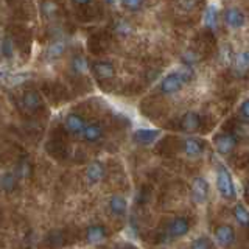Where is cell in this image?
Masks as SVG:
<instances>
[{"label":"cell","mask_w":249,"mask_h":249,"mask_svg":"<svg viewBox=\"0 0 249 249\" xmlns=\"http://www.w3.org/2000/svg\"><path fill=\"white\" fill-rule=\"evenodd\" d=\"M216 190L221 195V198L228 199V201L237 196L235 185H233V181L229 175V171L224 165H218V168H216Z\"/></svg>","instance_id":"obj_2"},{"label":"cell","mask_w":249,"mask_h":249,"mask_svg":"<svg viewBox=\"0 0 249 249\" xmlns=\"http://www.w3.org/2000/svg\"><path fill=\"white\" fill-rule=\"evenodd\" d=\"M218 11H216V8L213 5H210L206 13H204V25L210 30H215L218 27Z\"/></svg>","instance_id":"obj_24"},{"label":"cell","mask_w":249,"mask_h":249,"mask_svg":"<svg viewBox=\"0 0 249 249\" xmlns=\"http://www.w3.org/2000/svg\"><path fill=\"white\" fill-rule=\"evenodd\" d=\"M240 115L243 117L245 122H249V98L241 103V106H240Z\"/></svg>","instance_id":"obj_31"},{"label":"cell","mask_w":249,"mask_h":249,"mask_svg":"<svg viewBox=\"0 0 249 249\" xmlns=\"http://www.w3.org/2000/svg\"><path fill=\"white\" fill-rule=\"evenodd\" d=\"M193 69L189 66H184L179 70H175L168 75L163 76V80L160 81V92L163 95H175L179 90H182V88L193 80Z\"/></svg>","instance_id":"obj_1"},{"label":"cell","mask_w":249,"mask_h":249,"mask_svg":"<svg viewBox=\"0 0 249 249\" xmlns=\"http://www.w3.org/2000/svg\"><path fill=\"white\" fill-rule=\"evenodd\" d=\"M14 173H16V176L20 178V179H27V178L31 176V173H33V167H31V163L27 159H22L18 163V167H16Z\"/></svg>","instance_id":"obj_25"},{"label":"cell","mask_w":249,"mask_h":249,"mask_svg":"<svg viewBox=\"0 0 249 249\" xmlns=\"http://www.w3.org/2000/svg\"><path fill=\"white\" fill-rule=\"evenodd\" d=\"M213 237L215 241L221 248H231L235 241V232H233V228L229 224H220L216 226L213 231Z\"/></svg>","instance_id":"obj_7"},{"label":"cell","mask_w":249,"mask_h":249,"mask_svg":"<svg viewBox=\"0 0 249 249\" xmlns=\"http://www.w3.org/2000/svg\"><path fill=\"white\" fill-rule=\"evenodd\" d=\"M223 18H224V23L229 28L238 30V28H243L246 25V16L243 11L240 10V8H235V6L228 8V10L224 11Z\"/></svg>","instance_id":"obj_8"},{"label":"cell","mask_w":249,"mask_h":249,"mask_svg":"<svg viewBox=\"0 0 249 249\" xmlns=\"http://www.w3.org/2000/svg\"><path fill=\"white\" fill-rule=\"evenodd\" d=\"M103 132H105L103 124L100 122H92V123H88V126H86L83 132V139L89 143H95L103 137Z\"/></svg>","instance_id":"obj_15"},{"label":"cell","mask_w":249,"mask_h":249,"mask_svg":"<svg viewBox=\"0 0 249 249\" xmlns=\"http://www.w3.org/2000/svg\"><path fill=\"white\" fill-rule=\"evenodd\" d=\"M107 237V231L103 224H90L88 229H86V240L90 245H97L101 243L105 238Z\"/></svg>","instance_id":"obj_14"},{"label":"cell","mask_w":249,"mask_h":249,"mask_svg":"<svg viewBox=\"0 0 249 249\" xmlns=\"http://www.w3.org/2000/svg\"><path fill=\"white\" fill-rule=\"evenodd\" d=\"M143 5H145V3L142 2V0H124V2H122V6H124V8H126V10L131 11V13L139 11Z\"/></svg>","instance_id":"obj_30"},{"label":"cell","mask_w":249,"mask_h":249,"mask_svg":"<svg viewBox=\"0 0 249 249\" xmlns=\"http://www.w3.org/2000/svg\"><path fill=\"white\" fill-rule=\"evenodd\" d=\"M90 70H92V73L95 75L97 80H100V81L111 80V78L115 75V67L109 61H95L90 66Z\"/></svg>","instance_id":"obj_10"},{"label":"cell","mask_w":249,"mask_h":249,"mask_svg":"<svg viewBox=\"0 0 249 249\" xmlns=\"http://www.w3.org/2000/svg\"><path fill=\"white\" fill-rule=\"evenodd\" d=\"M64 126L67 129V132H70V134H81L83 136V132L86 129V119L81 115V114H78V112H70L66 119H64Z\"/></svg>","instance_id":"obj_9"},{"label":"cell","mask_w":249,"mask_h":249,"mask_svg":"<svg viewBox=\"0 0 249 249\" xmlns=\"http://www.w3.org/2000/svg\"><path fill=\"white\" fill-rule=\"evenodd\" d=\"M190 249H212V241H210L209 237H198L196 240L193 241Z\"/></svg>","instance_id":"obj_28"},{"label":"cell","mask_w":249,"mask_h":249,"mask_svg":"<svg viewBox=\"0 0 249 249\" xmlns=\"http://www.w3.org/2000/svg\"><path fill=\"white\" fill-rule=\"evenodd\" d=\"M233 136L237 139H249V122H238L233 126Z\"/></svg>","instance_id":"obj_27"},{"label":"cell","mask_w":249,"mask_h":249,"mask_svg":"<svg viewBox=\"0 0 249 249\" xmlns=\"http://www.w3.org/2000/svg\"><path fill=\"white\" fill-rule=\"evenodd\" d=\"M201 126V117L198 112L195 111H189L182 115L181 119V129L184 132H189V134H193V132H196Z\"/></svg>","instance_id":"obj_13"},{"label":"cell","mask_w":249,"mask_h":249,"mask_svg":"<svg viewBox=\"0 0 249 249\" xmlns=\"http://www.w3.org/2000/svg\"><path fill=\"white\" fill-rule=\"evenodd\" d=\"M182 150H184L185 156H189V158H199L206 150V143H204V140H201V139L189 137L184 140Z\"/></svg>","instance_id":"obj_11"},{"label":"cell","mask_w":249,"mask_h":249,"mask_svg":"<svg viewBox=\"0 0 249 249\" xmlns=\"http://www.w3.org/2000/svg\"><path fill=\"white\" fill-rule=\"evenodd\" d=\"M105 176H106V167L100 160H93L88 167V170H86V179H88V182L90 185L103 181Z\"/></svg>","instance_id":"obj_12"},{"label":"cell","mask_w":249,"mask_h":249,"mask_svg":"<svg viewBox=\"0 0 249 249\" xmlns=\"http://www.w3.org/2000/svg\"><path fill=\"white\" fill-rule=\"evenodd\" d=\"M2 56L5 59H11L14 56V42L10 36H3L2 39Z\"/></svg>","instance_id":"obj_26"},{"label":"cell","mask_w":249,"mask_h":249,"mask_svg":"<svg viewBox=\"0 0 249 249\" xmlns=\"http://www.w3.org/2000/svg\"><path fill=\"white\" fill-rule=\"evenodd\" d=\"M233 218H235V221L240 226L249 228V210L246 209L243 202H237L235 207H233Z\"/></svg>","instance_id":"obj_21"},{"label":"cell","mask_w":249,"mask_h":249,"mask_svg":"<svg viewBox=\"0 0 249 249\" xmlns=\"http://www.w3.org/2000/svg\"><path fill=\"white\" fill-rule=\"evenodd\" d=\"M132 31H134V28H132V25L124 19H117L114 22V33L117 36L120 37H128L132 35Z\"/></svg>","instance_id":"obj_23"},{"label":"cell","mask_w":249,"mask_h":249,"mask_svg":"<svg viewBox=\"0 0 249 249\" xmlns=\"http://www.w3.org/2000/svg\"><path fill=\"white\" fill-rule=\"evenodd\" d=\"M213 145L216 148V151L221 156L231 154L237 146V137L233 136V132H220L213 139Z\"/></svg>","instance_id":"obj_4"},{"label":"cell","mask_w":249,"mask_h":249,"mask_svg":"<svg viewBox=\"0 0 249 249\" xmlns=\"http://www.w3.org/2000/svg\"><path fill=\"white\" fill-rule=\"evenodd\" d=\"M160 131L159 129H137L134 134H132V140L139 145H151L156 139L159 137Z\"/></svg>","instance_id":"obj_16"},{"label":"cell","mask_w":249,"mask_h":249,"mask_svg":"<svg viewBox=\"0 0 249 249\" xmlns=\"http://www.w3.org/2000/svg\"><path fill=\"white\" fill-rule=\"evenodd\" d=\"M18 105L20 107V111L27 114H33L42 107V98L36 90H27V92H23L20 98L18 100Z\"/></svg>","instance_id":"obj_3"},{"label":"cell","mask_w":249,"mask_h":249,"mask_svg":"<svg viewBox=\"0 0 249 249\" xmlns=\"http://www.w3.org/2000/svg\"><path fill=\"white\" fill-rule=\"evenodd\" d=\"M107 207L111 210V213H114L117 216H123L128 210V202L123 196H120V195H114V196L109 198Z\"/></svg>","instance_id":"obj_18"},{"label":"cell","mask_w":249,"mask_h":249,"mask_svg":"<svg viewBox=\"0 0 249 249\" xmlns=\"http://www.w3.org/2000/svg\"><path fill=\"white\" fill-rule=\"evenodd\" d=\"M192 199L195 204H206L209 199V182L206 178L198 176L192 182Z\"/></svg>","instance_id":"obj_6"},{"label":"cell","mask_w":249,"mask_h":249,"mask_svg":"<svg viewBox=\"0 0 249 249\" xmlns=\"http://www.w3.org/2000/svg\"><path fill=\"white\" fill-rule=\"evenodd\" d=\"M190 231V220L187 216H176L167 226V237L171 240L184 237Z\"/></svg>","instance_id":"obj_5"},{"label":"cell","mask_w":249,"mask_h":249,"mask_svg":"<svg viewBox=\"0 0 249 249\" xmlns=\"http://www.w3.org/2000/svg\"><path fill=\"white\" fill-rule=\"evenodd\" d=\"M66 52V42L64 41H54L49 44V47L45 49V56L47 59H58L61 58Z\"/></svg>","instance_id":"obj_20"},{"label":"cell","mask_w":249,"mask_h":249,"mask_svg":"<svg viewBox=\"0 0 249 249\" xmlns=\"http://www.w3.org/2000/svg\"><path fill=\"white\" fill-rule=\"evenodd\" d=\"M41 13L44 18H53L56 13V3L54 2H42L41 3Z\"/></svg>","instance_id":"obj_29"},{"label":"cell","mask_w":249,"mask_h":249,"mask_svg":"<svg viewBox=\"0 0 249 249\" xmlns=\"http://www.w3.org/2000/svg\"><path fill=\"white\" fill-rule=\"evenodd\" d=\"M132 246H126V245H124V246H115L114 249H131Z\"/></svg>","instance_id":"obj_32"},{"label":"cell","mask_w":249,"mask_h":249,"mask_svg":"<svg viewBox=\"0 0 249 249\" xmlns=\"http://www.w3.org/2000/svg\"><path fill=\"white\" fill-rule=\"evenodd\" d=\"M70 70H72V73H75L78 76L84 75L89 70L88 59H86L83 54H75V56L72 58V61H70Z\"/></svg>","instance_id":"obj_19"},{"label":"cell","mask_w":249,"mask_h":249,"mask_svg":"<svg viewBox=\"0 0 249 249\" xmlns=\"http://www.w3.org/2000/svg\"><path fill=\"white\" fill-rule=\"evenodd\" d=\"M248 190H249V182H248Z\"/></svg>","instance_id":"obj_33"},{"label":"cell","mask_w":249,"mask_h":249,"mask_svg":"<svg viewBox=\"0 0 249 249\" xmlns=\"http://www.w3.org/2000/svg\"><path fill=\"white\" fill-rule=\"evenodd\" d=\"M232 66L237 76H245L249 72V50L237 53L235 58H233Z\"/></svg>","instance_id":"obj_17"},{"label":"cell","mask_w":249,"mask_h":249,"mask_svg":"<svg viewBox=\"0 0 249 249\" xmlns=\"http://www.w3.org/2000/svg\"><path fill=\"white\" fill-rule=\"evenodd\" d=\"M18 189V176L14 171H5L2 175V190L5 193H13Z\"/></svg>","instance_id":"obj_22"}]
</instances>
